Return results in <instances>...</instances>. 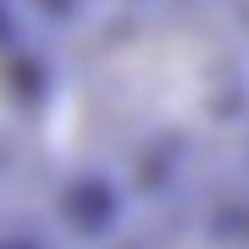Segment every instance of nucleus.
<instances>
[{"mask_svg": "<svg viewBox=\"0 0 249 249\" xmlns=\"http://www.w3.org/2000/svg\"><path fill=\"white\" fill-rule=\"evenodd\" d=\"M249 89L244 34L211 0H122L78 28L61 122L78 155L155 172L222 139Z\"/></svg>", "mask_w": 249, "mask_h": 249, "instance_id": "1", "label": "nucleus"}, {"mask_svg": "<svg viewBox=\"0 0 249 249\" xmlns=\"http://www.w3.org/2000/svg\"><path fill=\"white\" fill-rule=\"evenodd\" d=\"M127 249H244L232 232H222V227H150L144 238H133Z\"/></svg>", "mask_w": 249, "mask_h": 249, "instance_id": "2", "label": "nucleus"}, {"mask_svg": "<svg viewBox=\"0 0 249 249\" xmlns=\"http://www.w3.org/2000/svg\"><path fill=\"white\" fill-rule=\"evenodd\" d=\"M11 111H17V100H11V78H6V61H0V144L11 139Z\"/></svg>", "mask_w": 249, "mask_h": 249, "instance_id": "3", "label": "nucleus"}]
</instances>
